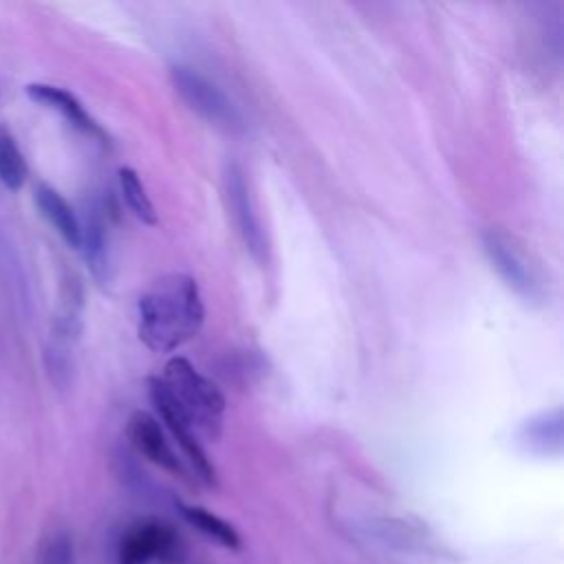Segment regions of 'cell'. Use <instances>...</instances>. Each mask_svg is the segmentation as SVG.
Wrapping results in <instances>:
<instances>
[{"label": "cell", "instance_id": "cell-1", "mask_svg": "<svg viewBox=\"0 0 564 564\" xmlns=\"http://www.w3.org/2000/svg\"><path fill=\"white\" fill-rule=\"evenodd\" d=\"M205 304L196 280L167 273L154 280L137 304V333L152 352H172L198 335Z\"/></svg>", "mask_w": 564, "mask_h": 564}, {"label": "cell", "instance_id": "cell-2", "mask_svg": "<svg viewBox=\"0 0 564 564\" xmlns=\"http://www.w3.org/2000/svg\"><path fill=\"white\" fill-rule=\"evenodd\" d=\"M174 410L196 436L218 441L225 423V397L185 357H172L159 379Z\"/></svg>", "mask_w": 564, "mask_h": 564}, {"label": "cell", "instance_id": "cell-3", "mask_svg": "<svg viewBox=\"0 0 564 564\" xmlns=\"http://www.w3.org/2000/svg\"><path fill=\"white\" fill-rule=\"evenodd\" d=\"M482 251L491 262L494 271L502 278V282L518 293L527 302H542L546 295V280L538 264V260L524 249V245L502 231L487 229L482 234Z\"/></svg>", "mask_w": 564, "mask_h": 564}, {"label": "cell", "instance_id": "cell-4", "mask_svg": "<svg viewBox=\"0 0 564 564\" xmlns=\"http://www.w3.org/2000/svg\"><path fill=\"white\" fill-rule=\"evenodd\" d=\"M187 549L174 524L161 518H141L126 527L117 542V564H181Z\"/></svg>", "mask_w": 564, "mask_h": 564}, {"label": "cell", "instance_id": "cell-5", "mask_svg": "<svg viewBox=\"0 0 564 564\" xmlns=\"http://www.w3.org/2000/svg\"><path fill=\"white\" fill-rule=\"evenodd\" d=\"M170 82L192 112L223 132H242L245 119L236 104L205 75L192 66H172Z\"/></svg>", "mask_w": 564, "mask_h": 564}, {"label": "cell", "instance_id": "cell-6", "mask_svg": "<svg viewBox=\"0 0 564 564\" xmlns=\"http://www.w3.org/2000/svg\"><path fill=\"white\" fill-rule=\"evenodd\" d=\"M223 194L229 209V216L234 218V225L240 234V240L245 249L251 253L256 262L267 260V236L249 189V181L242 172V167L236 161L225 163L223 170Z\"/></svg>", "mask_w": 564, "mask_h": 564}, {"label": "cell", "instance_id": "cell-7", "mask_svg": "<svg viewBox=\"0 0 564 564\" xmlns=\"http://www.w3.org/2000/svg\"><path fill=\"white\" fill-rule=\"evenodd\" d=\"M148 394H150V401L152 405L156 408L161 421L165 423L170 436L174 438V443L178 445L183 458H185V467L189 469L192 478H196L198 482L207 485V487H216L218 485V478H216V469L212 465V460L207 458L203 445L198 443V436L192 432V427L183 421V416L174 410L172 401L167 399L159 377H152L148 379Z\"/></svg>", "mask_w": 564, "mask_h": 564}, {"label": "cell", "instance_id": "cell-8", "mask_svg": "<svg viewBox=\"0 0 564 564\" xmlns=\"http://www.w3.org/2000/svg\"><path fill=\"white\" fill-rule=\"evenodd\" d=\"M126 434H128V441L130 445L143 456L148 458L152 465L183 478V480H189L192 474L189 469L185 467V463L181 460V456L174 452V447L170 445L163 427L159 425V421L143 412V410H137L132 412V416L128 419V427H126Z\"/></svg>", "mask_w": 564, "mask_h": 564}, {"label": "cell", "instance_id": "cell-9", "mask_svg": "<svg viewBox=\"0 0 564 564\" xmlns=\"http://www.w3.org/2000/svg\"><path fill=\"white\" fill-rule=\"evenodd\" d=\"M518 447L529 456L551 458L560 456L564 447V419L562 408L542 410L520 423L516 432Z\"/></svg>", "mask_w": 564, "mask_h": 564}, {"label": "cell", "instance_id": "cell-10", "mask_svg": "<svg viewBox=\"0 0 564 564\" xmlns=\"http://www.w3.org/2000/svg\"><path fill=\"white\" fill-rule=\"evenodd\" d=\"M82 225V242L79 249L84 253L86 267L93 275V280L99 286H106L112 278V256H110V236H108V223L99 207L90 205L79 220Z\"/></svg>", "mask_w": 564, "mask_h": 564}, {"label": "cell", "instance_id": "cell-11", "mask_svg": "<svg viewBox=\"0 0 564 564\" xmlns=\"http://www.w3.org/2000/svg\"><path fill=\"white\" fill-rule=\"evenodd\" d=\"M24 93L35 104L59 112L79 132H84L88 137H95L101 143L108 141V134L104 132V128L88 115V110L82 106V101L73 93H68L66 88H59V86H53V84H29L24 88Z\"/></svg>", "mask_w": 564, "mask_h": 564}, {"label": "cell", "instance_id": "cell-12", "mask_svg": "<svg viewBox=\"0 0 564 564\" xmlns=\"http://www.w3.org/2000/svg\"><path fill=\"white\" fill-rule=\"evenodd\" d=\"M35 205L40 214L53 225V229L64 238V242L70 245L73 249H79L82 225L75 209L68 205V200L51 185L40 183L35 187Z\"/></svg>", "mask_w": 564, "mask_h": 564}, {"label": "cell", "instance_id": "cell-13", "mask_svg": "<svg viewBox=\"0 0 564 564\" xmlns=\"http://www.w3.org/2000/svg\"><path fill=\"white\" fill-rule=\"evenodd\" d=\"M176 507H178V513L183 516V520L187 524H192L198 533H203L207 540H212L229 551H238L242 546V538L229 520H225L218 513H214L205 507H198V505L176 502Z\"/></svg>", "mask_w": 564, "mask_h": 564}, {"label": "cell", "instance_id": "cell-14", "mask_svg": "<svg viewBox=\"0 0 564 564\" xmlns=\"http://www.w3.org/2000/svg\"><path fill=\"white\" fill-rule=\"evenodd\" d=\"M119 189L123 196L126 207L130 214L141 220L143 225H156V212L154 205L145 192V185L141 183L139 174L132 167H121L119 170Z\"/></svg>", "mask_w": 564, "mask_h": 564}, {"label": "cell", "instance_id": "cell-15", "mask_svg": "<svg viewBox=\"0 0 564 564\" xmlns=\"http://www.w3.org/2000/svg\"><path fill=\"white\" fill-rule=\"evenodd\" d=\"M26 161L13 139V134L0 126V183L11 189L18 192L24 181H26Z\"/></svg>", "mask_w": 564, "mask_h": 564}, {"label": "cell", "instance_id": "cell-16", "mask_svg": "<svg viewBox=\"0 0 564 564\" xmlns=\"http://www.w3.org/2000/svg\"><path fill=\"white\" fill-rule=\"evenodd\" d=\"M40 564H75V546L70 533H51L40 546Z\"/></svg>", "mask_w": 564, "mask_h": 564}]
</instances>
